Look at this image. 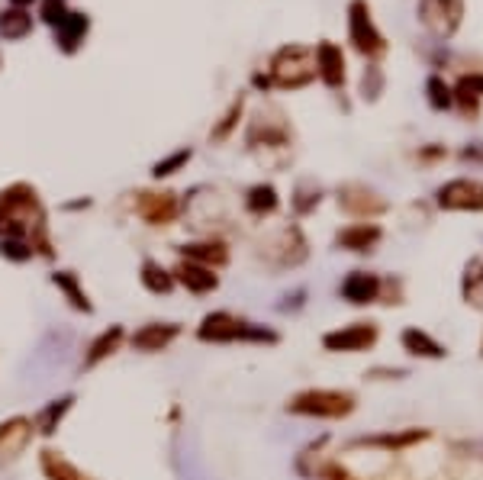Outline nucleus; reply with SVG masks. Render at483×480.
<instances>
[{"mask_svg":"<svg viewBox=\"0 0 483 480\" xmlns=\"http://www.w3.org/2000/svg\"><path fill=\"white\" fill-rule=\"evenodd\" d=\"M316 78V56L307 46H284L271 58V84L278 88H303Z\"/></svg>","mask_w":483,"mask_h":480,"instance_id":"obj_1","label":"nucleus"},{"mask_svg":"<svg viewBox=\"0 0 483 480\" xmlns=\"http://www.w3.org/2000/svg\"><path fill=\"white\" fill-rule=\"evenodd\" d=\"M348 33L352 42L364 58H381L387 52V39L381 36V29L371 20V7L368 0H352L348 4Z\"/></svg>","mask_w":483,"mask_h":480,"instance_id":"obj_2","label":"nucleus"},{"mask_svg":"<svg viewBox=\"0 0 483 480\" xmlns=\"http://www.w3.org/2000/svg\"><path fill=\"white\" fill-rule=\"evenodd\" d=\"M419 20L436 39H451L464 20V0H419Z\"/></svg>","mask_w":483,"mask_h":480,"instance_id":"obj_3","label":"nucleus"},{"mask_svg":"<svg viewBox=\"0 0 483 480\" xmlns=\"http://www.w3.org/2000/svg\"><path fill=\"white\" fill-rule=\"evenodd\" d=\"M354 400L348 397V393H339V391H307L299 393V397H293L290 410L293 412H303V416H345V412H352Z\"/></svg>","mask_w":483,"mask_h":480,"instance_id":"obj_4","label":"nucleus"},{"mask_svg":"<svg viewBox=\"0 0 483 480\" xmlns=\"http://www.w3.org/2000/svg\"><path fill=\"white\" fill-rule=\"evenodd\" d=\"M200 339H206V342H229V339H265V342H274V332H265V329H252L248 323H242V319H236V316L229 313H216V316H206L204 319V329H200Z\"/></svg>","mask_w":483,"mask_h":480,"instance_id":"obj_5","label":"nucleus"},{"mask_svg":"<svg viewBox=\"0 0 483 480\" xmlns=\"http://www.w3.org/2000/svg\"><path fill=\"white\" fill-rule=\"evenodd\" d=\"M438 206L442 210H483V184L480 181H451L438 191Z\"/></svg>","mask_w":483,"mask_h":480,"instance_id":"obj_6","label":"nucleus"},{"mask_svg":"<svg viewBox=\"0 0 483 480\" xmlns=\"http://www.w3.org/2000/svg\"><path fill=\"white\" fill-rule=\"evenodd\" d=\"M374 339H377V326L354 323V326H348V329L329 332V336L322 339V345L332 351H361V349H368V345H374Z\"/></svg>","mask_w":483,"mask_h":480,"instance_id":"obj_7","label":"nucleus"},{"mask_svg":"<svg viewBox=\"0 0 483 480\" xmlns=\"http://www.w3.org/2000/svg\"><path fill=\"white\" fill-rule=\"evenodd\" d=\"M316 75L329 84V88H341L345 84V56L335 42H320L316 46Z\"/></svg>","mask_w":483,"mask_h":480,"instance_id":"obj_8","label":"nucleus"},{"mask_svg":"<svg viewBox=\"0 0 483 480\" xmlns=\"http://www.w3.org/2000/svg\"><path fill=\"white\" fill-rule=\"evenodd\" d=\"M455 100L457 107H461L464 117L477 120V113H480V100H483V71H474V75H464L461 81L455 84Z\"/></svg>","mask_w":483,"mask_h":480,"instance_id":"obj_9","label":"nucleus"},{"mask_svg":"<svg viewBox=\"0 0 483 480\" xmlns=\"http://www.w3.org/2000/svg\"><path fill=\"white\" fill-rule=\"evenodd\" d=\"M377 290H381V281L374 275H368V271H354L341 284V297L348 303H371L377 297Z\"/></svg>","mask_w":483,"mask_h":480,"instance_id":"obj_10","label":"nucleus"},{"mask_svg":"<svg viewBox=\"0 0 483 480\" xmlns=\"http://www.w3.org/2000/svg\"><path fill=\"white\" fill-rule=\"evenodd\" d=\"M139 213H142L149 223H168L174 220L177 213V200L174 193H142V200H139Z\"/></svg>","mask_w":483,"mask_h":480,"instance_id":"obj_11","label":"nucleus"},{"mask_svg":"<svg viewBox=\"0 0 483 480\" xmlns=\"http://www.w3.org/2000/svg\"><path fill=\"white\" fill-rule=\"evenodd\" d=\"M339 203L345 206L348 213H358V216H364V213H381L383 206H387L383 200H377L374 191H368V187H358V184L345 187V191L339 193Z\"/></svg>","mask_w":483,"mask_h":480,"instance_id":"obj_12","label":"nucleus"},{"mask_svg":"<svg viewBox=\"0 0 483 480\" xmlns=\"http://www.w3.org/2000/svg\"><path fill=\"white\" fill-rule=\"evenodd\" d=\"M377 239H381V229L374 223H358V226H348L345 233H339V245L352 248V252H371Z\"/></svg>","mask_w":483,"mask_h":480,"instance_id":"obj_13","label":"nucleus"},{"mask_svg":"<svg viewBox=\"0 0 483 480\" xmlns=\"http://www.w3.org/2000/svg\"><path fill=\"white\" fill-rule=\"evenodd\" d=\"M177 281L184 284V287H191L194 294H206V290L216 287V275L206 265H181L177 268Z\"/></svg>","mask_w":483,"mask_h":480,"instance_id":"obj_14","label":"nucleus"},{"mask_svg":"<svg viewBox=\"0 0 483 480\" xmlns=\"http://www.w3.org/2000/svg\"><path fill=\"white\" fill-rule=\"evenodd\" d=\"M84 33H88V16L68 14L62 23H58V46H62L65 52H75L78 42L84 39Z\"/></svg>","mask_w":483,"mask_h":480,"instance_id":"obj_15","label":"nucleus"},{"mask_svg":"<svg viewBox=\"0 0 483 480\" xmlns=\"http://www.w3.org/2000/svg\"><path fill=\"white\" fill-rule=\"evenodd\" d=\"M403 345H406V351H413V355H422V358H442L445 349L436 342V339H429L425 332L419 329H406L403 332Z\"/></svg>","mask_w":483,"mask_h":480,"instance_id":"obj_16","label":"nucleus"},{"mask_svg":"<svg viewBox=\"0 0 483 480\" xmlns=\"http://www.w3.org/2000/svg\"><path fill=\"white\" fill-rule=\"evenodd\" d=\"M33 29V16H26V10H7L0 16V36L7 39H23Z\"/></svg>","mask_w":483,"mask_h":480,"instance_id":"obj_17","label":"nucleus"},{"mask_svg":"<svg viewBox=\"0 0 483 480\" xmlns=\"http://www.w3.org/2000/svg\"><path fill=\"white\" fill-rule=\"evenodd\" d=\"M177 336V326H149V329H142L136 339H132V345H139V349H145V351H155V349H162V345H168L171 339Z\"/></svg>","mask_w":483,"mask_h":480,"instance_id":"obj_18","label":"nucleus"},{"mask_svg":"<svg viewBox=\"0 0 483 480\" xmlns=\"http://www.w3.org/2000/svg\"><path fill=\"white\" fill-rule=\"evenodd\" d=\"M42 467H46L48 477H52V480H88L81 471H78V467H71L68 461L58 458L55 452H46V458H42Z\"/></svg>","mask_w":483,"mask_h":480,"instance_id":"obj_19","label":"nucleus"},{"mask_svg":"<svg viewBox=\"0 0 483 480\" xmlns=\"http://www.w3.org/2000/svg\"><path fill=\"white\" fill-rule=\"evenodd\" d=\"M464 297L474 307H483V261L467 265V275H464Z\"/></svg>","mask_w":483,"mask_h":480,"instance_id":"obj_20","label":"nucleus"},{"mask_svg":"<svg viewBox=\"0 0 483 480\" xmlns=\"http://www.w3.org/2000/svg\"><path fill=\"white\" fill-rule=\"evenodd\" d=\"M248 210L252 213H271L278 210V191L271 184H258L248 193Z\"/></svg>","mask_w":483,"mask_h":480,"instance_id":"obj_21","label":"nucleus"},{"mask_svg":"<svg viewBox=\"0 0 483 480\" xmlns=\"http://www.w3.org/2000/svg\"><path fill=\"white\" fill-rule=\"evenodd\" d=\"M425 90H429V103L432 110H448L451 103H455V94H451V88L445 84V78L432 75L429 84H425Z\"/></svg>","mask_w":483,"mask_h":480,"instance_id":"obj_22","label":"nucleus"},{"mask_svg":"<svg viewBox=\"0 0 483 480\" xmlns=\"http://www.w3.org/2000/svg\"><path fill=\"white\" fill-rule=\"evenodd\" d=\"M184 252L191 255L194 261H204V265H210V261H216V265H223L226 261V248L219 245H210V242H206V245H184Z\"/></svg>","mask_w":483,"mask_h":480,"instance_id":"obj_23","label":"nucleus"},{"mask_svg":"<svg viewBox=\"0 0 483 480\" xmlns=\"http://www.w3.org/2000/svg\"><path fill=\"white\" fill-rule=\"evenodd\" d=\"M145 287H152L155 294H164V290H171V277L164 275L162 268H158L155 261H145V275H142Z\"/></svg>","mask_w":483,"mask_h":480,"instance_id":"obj_24","label":"nucleus"},{"mask_svg":"<svg viewBox=\"0 0 483 480\" xmlns=\"http://www.w3.org/2000/svg\"><path fill=\"white\" fill-rule=\"evenodd\" d=\"M381 90H383V75H381L377 65H371V68L364 71V78H361V94L368 97V100H377Z\"/></svg>","mask_w":483,"mask_h":480,"instance_id":"obj_25","label":"nucleus"},{"mask_svg":"<svg viewBox=\"0 0 483 480\" xmlns=\"http://www.w3.org/2000/svg\"><path fill=\"white\" fill-rule=\"evenodd\" d=\"M120 336H123V332H120V329H113V332H103V336L94 342V349H90L88 364H94L97 358H103V355H107V351H113V349H116V342H120Z\"/></svg>","mask_w":483,"mask_h":480,"instance_id":"obj_26","label":"nucleus"},{"mask_svg":"<svg viewBox=\"0 0 483 480\" xmlns=\"http://www.w3.org/2000/svg\"><path fill=\"white\" fill-rule=\"evenodd\" d=\"M55 284H58V287L65 290V294L71 297V303H75L78 309H90V303H88V297L81 294V290H78V284L71 281V275H55Z\"/></svg>","mask_w":483,"mask_h":480,"instance_id":"obj_27","label":"nucleus"},{"mask_svg":"<svg viewBox=\"0 0 483 480\" xmlns=\"http://www.w3.org/2000/svg\"><path fill=\"white\" fill-rule=\"evenodd\" d=\"M65 16H68L65 14V0H46V4H42V20L52 23V26H58Z\"/></svg>","mask_w":483,"mask_h":480,"instance_id":"obj_28","label":"nucleus"},{"mask_svg":"<svg viewBox=\"0 0 483 480\" xmlns=\"http://www.w3.org/2000/svg\"><path fill=\"white\" fill-rule=\"evenodd\" d=\"M68 403H71V397H65V400H58V403H52L46 412H42V419H39L42 433H52V423H55V419H62V412L68 410Z\"/></svg>","mask_w":483,"mask_h":480,"instance_id":"obj_29","label":"nucleus"},{"mask_svg":"<svg viewBox=\"0 0 483 480\" xmlns=\"http://www.w3.org/2000/svg\"><path fill=\"white\" fill-rule=\"evenodd\" d=\"M187 158H191V151H177V155H171L168 162H158L155 172H152V174H155V178H164V174H174L177 168L184 165Z\"/></svg>","mask_w":483,"mask_h":480,"instance_id":"obj_30","label":"nucleus"},{"mask_svg":"<svg viewBox=\"0 0 483 480\" xmlns=\"http://www.w3.org/2000/svg\"><path fill=\"white\" fill-rule=\"evenodd\" d=\"M238 113H242V100H236V103H232L229 117H226V120H223V126H219V130H216V139H223L226 132H229L232 126H236V117H238Z\"/></svg>","mask_w":483,"mask_h":480,"instance_id":"obj_31","label":"nucleus"},{"mask_svg":"<svg viewBox=\"0 0 483 480\" xmlns=\"http://www.w3.org/2000/svg\"><path fill=\"white\" fill-rule=\"evenodd\" d=\"M26 4H33V0H14V7H16V10H23Z\"/></svg>","mask_w":483,"mask_h":480,"instance_id":"obj_32","label":"nucleus"}]
</instances>
